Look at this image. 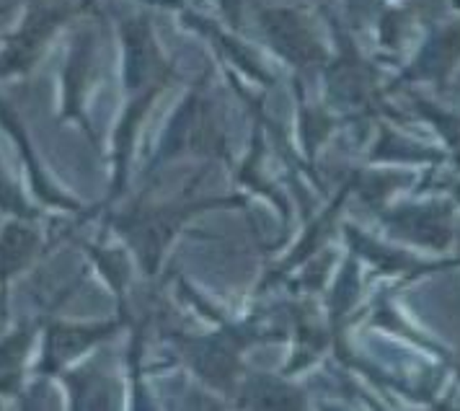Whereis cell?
<instances>
[{
    "mask_svg": "<svg viewBox=\"0 0 460 411\" xmlns=\"http://www.w3.org/2000/svg\"><path fill=\"white\" fill-rule=\"evenodd\" d=\"M37 248L34 230L22 226H8L0 236V277H11L31 259Z\"/></svg>",
    "mask_w": 460,
    "mask_h": 411,
    "instance_id": "1",
    "label": "cell"
}]
</instances>
